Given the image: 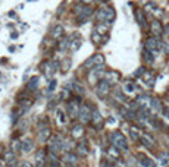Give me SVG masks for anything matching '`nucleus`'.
I'll use <instances>...</instances> for the list:
<instances>
[{"instance_id":"43","label":"nucleus","mask_w":169,"mask_h":167,"mask_svg":"<svg viewBox=\"0 0 169 167\" xmlns=\"http://www.w3.org/2000/svg\"><path fill=\"white\" fill-rule=\"evenodd\" d=\"M58 117H59L60 123H65V114H63L62 110H58Z\"/></svg>"},{"instance_id":"9","label":"nucleus","mask_w":169,"mask_h":167,"mask_svg":"<svg viewBox=\"0 0 169 167\" xmlns=\"http://www.w3.org/2000/svg\"><path fill=\"white\" fill-rule=\"evenodd\" d=\"M46 158H47V152L44 148H40V150L37 151V154H35V166L41 167L46 164Z\"/></svg>"},{"instance_id":"39","label":"nucleus","mask_w":169,"mask_h":167,"mask_svg":"<svg viewBox=\"0 0 169 167\" xmlns=\"http://www.w3.org/2000/svg\"><path fill=\"white\" fill-rule=\"evenodd\" d=\"M69 46H71V41H69V40H63V41L59 43V50H65Z\"/></svg>"},{"instance_id":"1","label":"nucleus","mask_w":169,"mask_h":167,"mask_svg":"<svg viewBox=\"0 0 169 167\" xmlns=\"http://www.w3.org/2000/svg\"><path fill=\"white\" fill-rule=\"evenodd\" d=\"M110 142H112V145H115V147H118L119 150H124L127 151L128 150V144H127V138L124 136V135L121 134L119 131H115V132H112L109 136Z\"/></svg>"},{"instance_id":"19","label":"nucleus","mask_w":169,"mask_h":167,"mask_svg":"<svg viewBox=\"0 0 169 167\" xmlns=\"http://www.w3.org/2000/svg\"><path fill=\"white\" fill-rule=\"evenodd\" d=\"M72 136L74 138H81L83 135H84V128H83V125H75L74 128H72Z\"/></svg>"},{"instance_id":"12","label":"nucleus","mask_w":169,"mask_h":167,"mask_svg":"<svg viewBox=\"0 0 169 167\" xmlns=\"http://www.w3.org/2000/svg\"><path fill=\"white\" fill-rule=\"evenodd\" d=\"M33 148H34V142L31 138H24L21 141V150L24 152H30V151H33Z\"/></svg>"},{"instance_id":"45","label":"nucleus","mask_w":169,"mask_h":167,"mask_svg":"<svg viewBox=\"0 0 169 167\" xmlns=\"http://www.w3.org/2000/svg\"><path fill=\"white\" fill-rule=\"evenodd\" d=\"M163 51H165V54H168L169 56V40L168 41H165V44H163Z\"/></svg>"},{"instance_id":"44","label":"nucleus","mask_w":169,"mask_h":167,"mask_svg":"<svg viewBox=\"0 0 169 167\" xmlns=\"http://www.w3.org/2000/svg\"><path fill=\"white\" fill-rule=\"evenodd\" d=\"M115 95H116V98H119L121 101H125V97H124V94L119 91V90H118V91H115Z\"/></svg>"},{"instance_id":"30","label":"nucleus","mask_w":169,"mask_h":167,"mask_svg":"<svg viewBox=\"0 0 169 167\" xmlns=\"http://www.w3.org/2000/svg\"><path fill=\"white\" fill-rule=\"evenodd\" d=\"M153 54H154V53H152L150 50L146 49V50H144V60H146L147 63H153V62H154V56H153Z\"/></svg>"},{"instance_id":"41","label":"nucleus","mask_w":169,"mask_h":167,"mask_svg":"<svg viewBox=\"0 0 169 167\" xmlns=\"http://www.w3.org/2000/svg\"><path fill=\"white\" fill-rule=\"evenodd\" d=\"M144 79H146V82L149 84L150 87L154 84V76H152V75H146V76H144Z\"/></svg>"},{"instance_id":"18","label":"nucleus","mask_w":169,"mask_h":167,"mask_svg":"<svg viewBox=\"0 0 169 167\" xmlns=\"http://www.w3.org/2000/svg\"><path fill=\"white\" fill-rule=\"evenodd\" d=\"M63 34H65L63 26H62V25H56L55 28H53V31H51V37H53V38H56V40H59L60 37H63Z\"/></svg>"},{"instance_id":"38","label":"nucleus","mask_w":169,"mask_h":167,"mask_svg":"<svg viewBox=\"0 0 169 167\" xmlns=\"http://www.w3.org/2000/svg\"><path fill=\"white\" fill-rule=\"evenodd\" d=\"M10 148H12V151H15V152H16L18 150H21V141H16V139H15V141L12 142Z\"/></svg>"},{"instance_id":"7","label":"nucleus","mask_w":169,"mask_h":167,"mask_svg":"<svg viewBox=\"0 0 169 167\" xmlns=\"http://www.w3.org/2000/svg\"><path fill=\"white\" fill-rule=\"evenodd\" d=\"M76 151H78V154H79L81 157L88 155V152H90V148H88V141H87V139H81V141L76 144Z\"/></svg>"},{"instance_id":"48","label":"nucleus","mask_w":169,"mask_h":167,"mask_svg":"<svg viewBox=\"0 0 169 167\" xmlns=\"http://www.w3.org/2000/svg\"><path fill=\"white\" fill-rule=\"evenodd\" d=\"M93 0H79V3H84V5H90Z\"/></svg>"},{"instance_id":"22","label":"nucleus","mask_w":169,"mask_h":167,"mask_svg":"<svg viewBox=\"0 0 169 167\" xmlns=\"http://www.w3.org/2000/svg\"><path fill=\"white\" fill-rule=\"evenodd\" d=\"M41 70L46 73V75H49V76L55 72V70H53V67H51L50 62H44V63H41Z\"/></svg>"},{"instance_id":"27","label":"nucleus","mask_w":169,"mask_h":167,"mask_svg":"<svg viewBox=\"0 0 169 167\" xmlns=\"http://www.w3.org/2000/svg\"><path fill=\"white\" fill-rule=\"evenodd\" d=\"M79 47H81V38H78V37H76V38H74V41H71L69 49H71L72 51H76Z\"/></svg>"},{"instance_id":"13","label":"nucleus","mask_w":169,"mask_h":167,"mask_svg":"<svg viewBox=\"0 0 169 167\" xmlns=\"http://www.w3.org/2000/svg\"><path fill=\"white\" fill-rule=\"evenodd\" d=\"M104 79L110 84H115L119 81V73L118 72H113V70H107V72L104 73Z\"/></svg>"},{"instance_id":"47","label":"nucleus","mask_w":169,"mask_h":167,"mask_svg":"<svg viewBox=\"0 0 169 167\" xmlns=\"http://www.w3.org/2000/svg\"><path fill=\"white\" fill-rule=\"evenodd\" d=\"M55 88H56V81H51L50 85H49V92L55 91Z\"/></svg>"},{"instance_id":"50","label":"nucleus","mask_w":169,"mask_h":167,"mask_svg":"<svg viewBox=\"0 0 169 167\" xmlns=\"http://www.w3.org/2000/svg\"><path fill=\"white\" fill-rule=\"evenodd\" d=\"M10 37H12V38H16V37H18V32H13L12 35H10Z\"/></svg>"},{"instance_id":"17","label":"nucleus","mask_w":169,"mask_h":167,"mask_svg":"<svg viewBox=\"0 0 169 167\" xmlns=\"http://www.w3.org/2000/svg\"><path fill=\"white\" fill-rule=\"evenodd\" d=\"M91 15H93V9H91V8H85L84 10H83V12L78 15V21L81 19V22H85L88 18L91 16Z\"/></svg>"},{"instance_id":"14","label":"nucleus","mask_w":169,"mask_h":167,"mask_svg":"<svg viewBox=\"0 0 169 167\" xmlns=\"http://www.w3.org/2000/svg\"><path fill=\"white\" fill-rule=\"evenodd\" d=\"M91 123L96 126H100L103 125V117H101L100 111L99 110H94L93 113H91Z\"/></svg>"},{"instance_id":"35","label":"nucleus","mask_w":169,"mask_h":167,"mask_svg":"<svg viewBox=\"0 0 169 167\" xmlns=\"http://www.w3.org/2000/svg\"><path fill=\"white\" fill-rule=\"evenodd\" d=\"M150 107H152L153 110H156V111H159V110H162L160 101H159V100H152V103H150Z\"/></svg>"},{"instance_id":"4","label":"nucleus","mask_w":169,"mask_h":167,"mask_svg":"<svg viewBox=\"0 0 169 167\" xmlns=\"http://www.w3.org/2000/svg\"><path fill=\"white\" fill-rule=\"evenodd\" d=\"M160 47H162V41L159 40V38L150 37V38L146 40V49L150 50L152 53H157V51L160 50Z\"/></svg>"},{"instance_id":"40","label":"nucleus","mask_w":169,"mask_h":167,"mask_svg":"<svg viewBox=\"0 0 169 167\" xmlns=\"http://www.w3.org/2000/svg\"><path fill=\"white\" fill-rule=\"evenodd\" d=\"M83 5H84V3H81V5H76V6H75L74 12H75L76 15H79V13H81V12H83V10L85 9V6H83Z\"/></svg>"},{"instance_id":"15","label":"nucleus","mask_w":169,"mask_h":167,"mask_svg":"<svg viewBox=\"0 0 169 167\" xmlns=\"http://www.w3.org/2000/svg\"><path fill=\"white\" fill-rule=\"evenodd\" d=\"M141 144H143L144 147H147V148H152L153 145H154V139H153L152 135L146 134L141 136Z\"/></svg>"},{"instance_id":"25","label":"nucleus","mask_w":169,"mask_h":167,"mask_svg":"<svg viewBox=\"0 0 169 167\" xmlns=\"http://www.w3.org/2000/svg\"><path fill=\"white\" fill-rule=\"evenodd\" d=\"M138 158H140V164H141V166H153V164H154L149 157H146L143 154H138Z\"/></svg>"},{"instance_id":"46","label":"nucleus","mask_w":169,"mask_h":167,"mask_svg":"<svg viewBox=\"0 0 169 167\" xmlns=\"http://www.w3.org/2000/svg\"><path fill=\"white\" fill-rule=\"evenodd\" d=\"M144 70H146L144 67H140V69H137V70L134 72V76H140V75H143V73H144Z\"/></svg>"},{"instance_id":"23","label":"nucleus","mask_w":169,"mask_h":167,"mask_svg":"<svg viewBox=\"0 0 169 167\" xmlns=\"http://www.w3.org/2000/svg\"><path fill=\"white\" fill-rule=\"evenodd\" d=\"M37 85H38V76H33V78L30 79L28 85H26V90H28V91H34V90L37 88Z\"/></svg>"},{"instance_id":"2","label":"nucleus","mask_w":169,"mask_h":167,"mask_svg":"<svg viewBox=\"0 0 169 167\" xmlns=\"http://www.w3.org/2000/svg\"><path fill=\"white\" fill-rule=\"evenodd\" d=\"M81 104V98L79 97H74V98H71V100L68 101V114H69V117H72V119H75V117H78V114H79V106Z\"/></svg>"},{"instance_id":"49","label":"nucleus","mask_w":169,"mask_h":167,"mask_svg":"<svg viewBox=\"0 0 169 167\" xmlns=\"http://www.w3.org/2000/svg\"><path fill=\"white\" fill-rule=\"evenodd\" d=\"M163 111H165V116L169 117V107H165V109H163Z\"/></svg>"},{"instance_id":"3","label":"nucleus","mask_w":169,"mask_h":167,"mask_svg":"<svg viewBox=\"0 0 169 167\" xmlns=\"http://www.w3.org/2000/svg\"><path fill=\"white\" fill-rule=\"evenodd\" d=\"M110 91V82H107L106 79H100L97 85H96V92L100 98H104Z\"/></svg>"},{"instance_id":"29","label":"nucleus","mask_w":169,"mask_h":167,"mask_svg":"<svg viewBox=\"0 0 169 167\" xmlns=\"http://www.w3.org/2000/svg\"><path fill=\"white\" fill-rule=\"evenodd\" d=\"M107 154H109L110 157H113V158H119V148L113 145V147L107 148Z\"/></svg>"},{"instance_id":"28","label":"nucleus","mask_w":169,"mask_h":167,"mask_svg":"<svg viewBox=\"0 0 169 167\" xmlns=\"http://www.w3.org/2000/svg\"><path fill=\"white\" fill-rule=\"evenodd\" d=\"M91 41L96 43V44H100V43H103V37H101V34H99L96 29H94L93 34H91Z\"/></svg>"},{"instance_id":"33","label":"nucleus","mask_w":169,"mask_h":167,"mask_svg":"<svg viewBox=\"0 0 169 167\" xmlns=\"http://www.w3.org/2000/svg\"><path fill=\"white\" fill-rule=\"evenodd\" d=\"M49 158L51 160V161H50V166H59V161H58V157H56V152L50 151V154H49Z\"/></svg>"},{"instance_id":"10","label":"nucleus","mask_w":169,"mask_h":167,"mask_svg":"<svg viewBox=\"0 0 169 167\" xmlns=\"http://www.w3.org/2000/svg\"><path fill=\"white\" fill-rule=\"evenodd\" d=\"M150 28H152V32L156 37H159V35L163 34V25H162V22L159 19H153L152 24H150Z\"/></svg>"},{"instance_id":"16","label":"nucleus","mask_w":169,"mask_h":167,"mask_svg":"<svg viewBox=\"0 0 169 167\" xmlns=\"http://www.w3.org/2000/svg\"><path fill=\"white\" fill-rule=\"evenodd\" d=\"M135 18H137V22L141 28H146V16H144V12L141 9L135 10Z\"/></svg>"},{"instance_id":"11","label":"nucleus","mask_w":169,"mask_h":167,"mask_svg":"<svg viewBox=\"0 0 169 167\" xmlns=\"http://www.w3.org/2000/svg\"><path fill=\"white\" fill-rule=\"evenodd\" d=\"M62 160H63V163H65V164H68V166H75L76 163L79 161L78 155L72 154V152H65V155L62 157Z\"/></svg>"},{"instance_id":"36","label":"nucleus","mask_w":169,"mask_h":167,"mask_svg":"<svg viewBox=\"0 0 169 167\" xmlns=\"http://www.w3.org/2000/svg\"><path fill=\"white\" fill-rule=\"evenodd\" d=\"M94 29H96V31H97L99 34H101V35H103V34H106V31H107V26L103 25V24H99V25L96 26Z\"/></svg>"},{"instance_id":"42","label":"nucleus","mask_w":169,"mask_h":167,"mask_svg":"<svg viewBox=\"0 0 169 167\" xmlns=\"http://www.w3.org/2000/svg\"><path fill=\"white\" fill-rule=\"evenodd\" d=\"M50 63H51V67H53V70H55V72H56V70H58V69H59L60 63H59V62H58V60H51Z\"/></svg>"},{"instance_id":"34","label":"nucleus","mask_w":169,"mask_h":167,"mask_svg":"<svg viewBox=\"0 0 169 167\" xmlns=\"http://www.w3.org/2000/svg\"><path fill=\"white\" fill-rule=\"evenodd\" d=\"M129 135L132 136V139L140 138V132H138V129H137L135 126H131V128H129Z\"/></svg>"},{"instance_id":"6","label":"nucleus","mask_w":169,"mask_h":167,"mask_svg":"<svg viewBox=\"0 0 169 167\" xmlns=\"http://www.w3.org/2000/svg\"><path fill=\"white\" fill-rule=\"evenodd\" d=\"M37 135H38V139H40V141H47V139L50 138V135H51L50 128H49L47 125H44V123H40Z\"/></svg>"},{"instance_id":"26","label":"nucleus","mask_w":169,"mask_h":167,"mask_svg":"<svg viewBox=\"0 0 169 167\" xmlns=\"http://www.w3.org/2000/svg\"><path fill=\"white\" fill-rule=\"evenodd\" d=\"M159 163H160L162 166H169V152H162L160 155H159Z\"/></svg>"},{"instance_id":"37","label":"nucleus","mask_w":169,"mask_h":167,"mask_svg":"<svg viewBox=\"0 0 169 167\" xmlns=\"http://www.w3.org/2000/svg\"><path fill=\"white\" fill-rule=\"evenodd\" d=\"M71 67V59H65L63 60V66H62V72H68Z\"/></svg>"},{"instance_id":"24","label":"nucleus","mask_w":169,"mask_h":167,"mask_svg":"<svg viewBox=\"0 0 169 167\" xmlns=\"http://www.w3.org/2000/svg\"><path fill=\"white\" fill-rule=\"evenodd\" d=\"M115 16H116L115 10H113L112 8H107V12H106V21H104V22H107V24H112V22L115 21Z\"/></svg>"},{"instance_id":"20","label":"nucleus","mask_w":169,"mask_h":167,"mask_svg":"<svg viewBox=\"0 0 169 167\" xmlns=\"http://www.w3.org/2000/svg\"><path fill=\"white\" fill-rule=\"evenodd\" d=\"M5 160H6V163L10 164V166H15L16 163H15V160H16V154H15V151H9L6 152V155H5Z\"/></svg>"},{"instance_id":"5","label":"nucleus","mask_w":169,"mask_h":167,"mask_svg":"<svg viewBox=\"0 0 169 167\" xmlns=\"http://www.w3.org/2000/svg\"><path fill=\"white\" fill-rule=\"evenodd\" d=\"M79 120L83 122V123H87L88 120H91V109H90V106L88 104H83L81 107H79Z\"/></svg>"},{"instance_id":"32","label":"nucleus","mask_w":169,"mask_h":167,"mask_svg":"<svg viewBox=\"0 0 169 167\" xmlns=\"http://www.w3.org/2000/svg\"><path fill=\"white\" fill-rule=\"evenodd\" d=\"M106 12H107V8H100L97 10V19L99 21H106Z\"/></svg>"},{"instance_id":"21","label":"nucleus","mask_w":169,"mask_h":167,"mask_svg":"<svg viewBox=\"0 0 169 167\" xmlns=\"http://www.w3.org/2000/svg\"><path fill=\"white\" fill-rule=\"evenodd\" d=\"M135 90H137V87H135V84L132 82V81H125V82H124V92L132 94Z\"/></svg>"},{"instance_id":"8","label":"nucleus","mask_w":169,"mask_h":167,"mask_svg":"<svg viewBox=\"0 0 169 167\" xmlns=\"http://www.w3.org/2000/svg\"><path fill=\"white\" fill-rule=\"evenodd\" d=\"M63 138L60 136V135H56V136H53V141L50 144V151L53 152H58L59 150H62V147H63Z\"/></svg>"},{"instance_id":"31","label":"nucleus","mask_w":169,"mask_h":167,"mask_svg":"<svg viewBox=\"0 0 169 167\" xmlns=\"http://www.w3.org/2000/svg\"><path fill=\"white\" fill-rule=\"evenodd\" d=\"M93 62L94 65H104V56L100 54V53H97V54L93 56Z\"/></svg>"}]
</instances>
